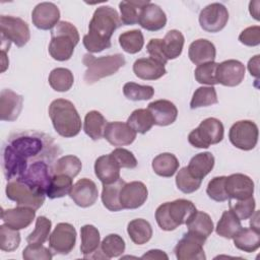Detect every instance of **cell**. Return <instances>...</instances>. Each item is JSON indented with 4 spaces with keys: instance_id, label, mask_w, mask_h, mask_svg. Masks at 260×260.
Instances as JSON below:
<instances>
[{
    "instance_id": "obj_1",
    "label": "cell",
    "mask_w": 260,
    "mask_h": 260,
    "mask_svg": "<svg viewBox=\"0 0 260 260\" xmlns=\"http://www.w3.org/2000/svg\"><path fill=\"white\" fill-rule=\"evenodd\" d=\"M62 150L50 135L25 130L10 134L2 146V170L7 181L16 179L28 166L46 160L56 162Z\"/></svg>"
},
{
    "instance_id": "obj_2",
    "label": "cell",
    "mask_w": 260,
    "mask_h": 260,
    "mask_svg": "<svg viewBox=\"0 0 260 260\" xmlns=\"http://www.w3.org/2000/svg\"><path fill=\"white\" fill-rule=\"evenodd\" d=\"M122 25L120 15L111 6H100L88 24V34L83 37V46L89 53H100L112 46L114 31Z\"/></svg>"
},
{
    "instance_id": "obj_3",
    "label": "cell",
    "mask_w": 260,
    "mask_h": 260,
    "mask_svg": "<svg viewBox=\"0 0 260 260\" xmlns=\"http://www.w3.org/2000/svg\"><path fill=\"white\" fill-rule=\"evenodd\" d=\"M49 116L54 129L62 137H74L81 130L80 116L74 105L68 100H54L49 106Z\"/></svg>"
},
{
    "instance_id": "obj_4",
    "label": "cell",
    "mask_w": 260,
    "mask_h": 260,
    "mask_svg": "<svg viewBox=\"0 0 260 260\" xmlns=\"http://www.w3.org/2000/svg\"><path fill=\"white\" fill-rule=\"evenodd\" d=\"M77 28L68 21H59L51 31L49 53L57 61H67L71 58L75 46L79 42Z\"/></svg>"
},
{
    "instance_id": "obj_5",
    "label": "cell",
    "mask_w": 260,
    "mask_h": 260,
    "mask_svg": "<svg viewBox=\"0 0 260 260\" xmlns=\"http://www.w3.org/2000/svg\"><path fill=\"white\" fill-rule=\"evenodd\" d=\"M196 207L190 200L177 199L160 204L155 210V219L164 231H174L179 225L186 223Z\"/></svg>"
},
{
    "instance_id": "obj_6",
    "label": "cell",
    "mask_w": 260,
    "mask_h": 260,
    "mask_svg": "<svg viewBox=\"0 0 260 260\" xmlns=\"http://www.w3.org/2000/svg\"><path fill=\"white\" fill-rule=\"evenodd\" d=\"M82 62L86 67L83 77L86 84H93L102 78L115 74L126 64L125 57L120 53L99 58L91 54H85Z\"/></svg>"
},
{
    "instance_id": "obj_7",
    "label": "cell",
    "mask_w": 260,
    "mask_h": 260,
    "mask_svg": "<svg viewBox=\"0 0 260 260\" xmlns=\"http://www.w3.org/2000/svg\"><path fill=\"white\" fill-rule=\"evenodd\" d=\"M224 128L222 123L216 118H207L188 135L189 143L197 148H208L212 144H217L223 139Z\"/></svg>"
},
{
    "instance_id": "obj_8",
    "label": "cell",
    "mask_w": 260,
    "mask_h": 260,
    "mask_svg": "<svg viewBox=\"0 0 260 260\" xmlns=\"http://www.w3.org/2000/svg\"><path fill=\"white\" fill-rule=\"evenodd\" d=\"M5 192L7 198L14 201L17 206L38 210L45 202V193L18 180L8 181Z\"/></svg>"
},
{
    "instance_id": "obj_9",
    "label": "cell",
    "mask_w": 260,
    "mask_h": 260,
    "mask_svg": "<svg viewBox=\"0 0 260 260\" xmlns=\"http://www.w3.org/2000/svg\"><path fill=\"white\" fill-rule=\"evenodd\" d=\"M1 40L7 43H14L21 48L27 44L30 39V31L27 23L15 16L2 15L0 17Z\"/></svg>"
},
{
    "instance_id": "obj_10",
    "label": "cell",
    "mask_w": 260,
    "mask_h": 260,
    "mask_svg": "<svg viewBox=\"0 0 260 260\" xmlns=\"http://www.w3.org/2000/svg\"><path fill=\"white\" fill-rule=\"evenodd\" d=\"M258 127L250 120H241L233 124L229 131L231 143L239 149L251 150L258 142Z\"/></svg>"
},
{
    "instance_id": "obj_11",
    "label": "cell",
    "mask_w": 260,
    "mask_h": 260,
    "mask_svg": "<svg viewBox=\"0 0 260 260\" xmlns=\"http://www.w3.org/2000/svg\"><path fill=\"white\" fill-rule=\"evenodd\" d=\"M76 243V230L67 222H60L56 225L49 237L50 249L55 254H69Z\"/></svg>"
},
{
    "instance_id": "obj_12",
    "label": "cell",
    "mask_w": 260,
    "mask_h": 260,
    "mask_svg": "<svg viewBox=\"0 0 260 260\" xmlns=\"http://www.w3.org/2000/svg\"><path fill=\"white\" fill-rule=\"evenodd\" d=\"M229 11L221 3H211L205 6L199 14L200 26L208 32H218L228 23Z\"/></svg>"
},
{
    "instance_id": "obj_13",
    "label": "cell",
    "mask_w": 260,
    "mask_h": 260,
    "mask_svg": "<svg viewBox=\"0 0 260 260\" xmlns=\"http://www.w3.org/2000/svg\"><path fill=\"white\" fill-rule=\"evenodd\" d=\"M206 240L187 232L177 243L174 252L178 260H205L203 245Z\"/></svg>"
},
{
    "instance_id": "obj_14",
    "label": "cell",
    "mask_w": 260,
    "mask_h": 260,
    "mask_svg": "<svg viewBox=\"0 0 260 260\" xmlns=\"http://www.w3.org/2000/svg\"><path fill=\"white\" fill-rule=\"evenodd\" d=\"M148 190L140 181L125 183L121 188L119 200L123 209H136L141 207L146 201Z\"/></svg>"
},
{
    "instance_id": "obj_15",
    "label": "cell",
    "mask_w": 260,
    "mask_h": 260,
    "mask_svg": "<svg viewBox=\"0 0 260 260\" xmlns=\"http://www.w3.org/2000/svg\"><path fill=\"white\" fill-rule=\"evenodd\" d=\"M245 70L244 64L239 60L231 59L218 63L216 68L217 82L224 86H237L244 80Z\"/></svg>"
},
{
    "instance_id": "obj_16",
    "label": "cell",
    "mask_w": 260,
    "mask_h": 260,
    "mask_svg": "<svg viewBox=\"0 0 260 260\" xmlns=\"http://www.w3.org/2000/svg\"><path fill=\"white\" fill-rule=\"evenodd\" d=\"M224 188L229 199L244 200L253 196L254 182L247 175L233 174L225 177Z\"/></svg>"
},
{
    "instance_id": "obj_17",
    "label": "cell",
    "mask_w": 260,
    "mask_h": 260,
    "mask_svg": "<svg viewBox=\"0 0 260 260\" xmlns=\"http://www.w3.org/2000/svg\"><path fill=\"white\" fill-rule=\"evenodd\" d=\"M60 10L52 2L39 3L31 12L32 24L43 30L52 29L59 22Z\"/></svg>"
},
{
    "instance_id": "obj_18",
    "label": "cell",
    "mask_w": 260,
    "mask_h": 260,
    "mask_svg": "<svg viewBox=\"0 0 260 260\" xmlns=\"http://www.w3.org/2000/svg\"><path fill=\"white\" fill-rule=\"evenodd\" d=\"M69 196L76 205L85 208L96 202L99 190L93 181L87 178H82L72 186Z\"/></svg>"
},
{
    "instance_id": "obj_19",
    "label": "cell",
    "mask_w": 260,
    "mask_h": 260,
    "mask_svg": "<svg viewBox=\"0 0 260 260\" xmlns=\"http://www.w3.org/2000/svg\"><path fill=\"white\" fill-rule=\"evenodd\" d=\"M23 96L11 89L5 88L0 93V119L2 121H15L22 110Z\"/></svg>"
},
{
    "instance_id": "obj_20",
    "label": "cell",
    "mask_w": 260,
    "mask_h": 260,
    "mask_svg": "<svg viewBox=\"0 0 260 260\" xmlns=\"http://www.w3.org/2000/svg\"><path fill=\"white\" fill-rule=\"evenodd\" d=\"M104 137L114 146H125L135 140L136 132L127 123L116 121L107 124Z\"/></svg>"
},
{
    "instance_id": "obj_21",
    "label": "cell",
    "mask_w": 260,
    "mask_h": 260,
    "mask_svg": "<svg viewBox=\"0 0 260 260\" xmlns=\"http://www.w3.org/2000/svg\"><path fill=\"white\" fill-rule=\"evenodd\" d=\"M36 217V210L28 207L17 206L15 208H9L1 210V219L5 224L14 229L22 230L27 228Z\"/></svg>"
},
{
    "instance_id": "obj_22",
    "label": "cell",
    "mask_w": 260,
    "mask_h": 260,
    "mask_svg": "<svg viewBox=\"0 0 260 260\" xmlns=\"http://www.w3.org/2000/svg\"><path fill=\"white\" fill-rule=\"evenodd\" d=\"M147 110L150 112L154 125L157 126H168L173 124L178 116L177 107L168 100H157L151 102Z\"/></svg>"
},
{
    "instance_id": "obj_23",
    "label": "cell",
    "mask_w": 260,
    "mask_h": 260,
    "mask_svg": "<svg viewBox=\"0 0 260 260\" xmlns=\"http://www.w3.org/2000/svg\"><path fill=\"white\" fill-rule=\"evenodd\" d=\"M138 23L146 30L157 31L165 27L167 23V16L158 5L149 2L142 8Z\"/></svg>"
},
{
    "instance_id": "obj_24",
    "label": "cell",
    "mask_w": 260,
    "mask_h": 260,
    "mask_svg": "<svg viewBox=\"0 0 260 260\" xmlns=\"http://www.w3.org/2000/svg\"><path fill=\"white\" fill-rule=\"evenodd\" d=\"M133 72L140 79L156 80L162 77L167 73V70L164 64L150 57H147L137 59L134 62Z\"/></svg>"
},
{
    "instance_id": "obj_25",
    "label": "cell",
    "mask_w": 260,
    "mask_h": 260,
    "mask_svg": "<svg viewBox=\"0 0 260 260\" xmlns=\"http://www.w3.org/2000/svg\"><path fill=\"white\" fill-rule=\"evenodd\" d=\"M188 56L192 63L195 65H201L214 61L216 50L213 43L210 41L206 39H198L190 44Z\"/></svg>"
},
{
    "instance_id": "obj_26",
    "label": "cell",
    "mask_w": 260,
    "mask_h": 260,
    "mask_svg": "<svg viewBox=\"0 0 260 260\" xmlns=\"http://www.w3.org/2000/svg\"><path fill=\"white\" fill-rule=\"evenodd\" d=\"M120 169L111 154L102 155L94 162V174L103 184H110L120 179Z\"/></svg>"
},
{
    "instance_id": "obj_27",
    "label": "cell",
    "mask_w": 260,
    "mask_h": 260,
    "mask_svg": "<svg viewBox=\"0 0 260 260\" xmlns=\"http://www.w3.org/2000/svg\"><path fill=\"white\" fill-rule=\"evenodd\" d=\"M188 232L206 240L213 232V221L209 214L203 211H195L186 221Z\"/></svg>"
},
{
    "instance_id": "obj_28",
    "label": "cell",
    "mask_w": 260,
    "mask_h": 260,
    "mask_svg": "<svg viewBox=\"0 0 260 260\" xmlns=\"http://www.w3.org/2000/svg\"><path fill=\"white\" fill-rule=\"evenodd\" d=\"M233 239L236 248L247 253L255 252L260 246V232L254 228H242Z\"/></svg>"
},
{
    "instance_id": "obj_29",
    "label": "cell",
    "mask_w": 260,
    "mask_h": 260,
    "mask_svg": "<svg viewBox=\"0 0 260 260\" xmlns=\"http://www.w3.org/2000/svg\"><path fill=\"white\" fill-rule=\"evenodd\" d=\"M184 42L183 34L177 29H171L166 34L165 38L161 40V47L168 61L176 59L182 54Z\"/></svg>"
},
{
    "instance_id": "obj_30",
    "label": "cell",
    "mask_w": 260,
    "mask_h": 260,
    "mask_svg": "<svg viewBox=\"0 0 260 260\" xmlns=\"http://www.w3.org/2000/svg\"><path fill=\"white\" fill-rule=\"evenodd\" d=\"M214 167V156L211 152H200L194 155L188 165L189 173L196 179L202 180Z\"/></svg>"
},
{
    "instance_id": "obj_31",
    "label": "cell",
    "mask_w": 260,
    "mask_h": 260,
    "mask_svg": "<svg viewBox=\"0 0 260 260\" xmlns=\"http://www.w3.org/2000/svg\"><path fill=\"white\" fill-rule=\"evenodd\" d=\"M106 118L98 111H89L84 117L83 130L92 140H99L104 137L107 127Z\"/></svg>"
},
{
    "instance_id": "obj_32",
    "label": "cell",
    "mask_w": 260,
    "mask_h": 260,
    "mask_svg": "<svg viewBox=\"0 0 260 260\" xmlns=\"http://www.w3.org/2000/svg\"><path fill=\"white\" fill-rule=\"evenodd\" d=\"M179 160L175 154L170 152H164L156 155L152 159V170L160 177L170 178L175 175L179 169Z\"/></svg>"
},
{
    "instance_id": "obj_33",
    "label": "cell",
    "mask_w": 260,
    "mask_h": 260,
    "mask_svg": "<svg viewBox=\"0 0 260 260\" xmlns=\"http://www.w3.org/2000/svg\"><path fill=\"white\" fill-rule=\"evenodd\" d=\"M125 183L126 182L120 178L113 183L103 184L102 202L104 206L110 211H119L123 209L120 204L119 195L121 188L124 186Z\"/></svg>"
},
{
    "instance_id": "obj_34",
    "label": "cell",
    "mask_w": 260,
    "mask_h": 260,
    "mask_svg": "<svg viewBox=\"0 0 260 260\" xmlns=\"http://www.w3.org/2000/svg\"><path fill=\"white\" fill-rule=\"evenodd\" d=\"M81 245L80 251L83 254L84 258H87L89 255L99 250L101 245V237L99 230L92 224H85L80 229Z\"/></svg>"
},
{
    "instance_id": "obj_35",
    "label": "cell",
    "mask_w": 260,
    "mask_h": 260,
    "mask_svg": "<svg viewBox=\"0 0 260 260\" xmlns=\"http://www.w3.org/2000/svg\"><path fill=\"white\" fill-rule=\"evenodd\" d=\"M127 233L134 244L143 245L151 239L152 228L147 220L136 218L128 223Z\"/></svg>"
},
{
    "instance_id": "obj_36",
    "label": "cell",
    "mask_w": 260,
    "mask_h": 260,
    "mask_svg": "<svg viewBox=\"0 0 260 260\" xmlns=\"http://www.w3.org/2000/svg\"><path fill=\"white\" fill-rule=\"evenodd\" d=\"M241 220L239 217L230 209L223 211L217 225L215 228V232L218 236L225 239H233L234 236L242 229Z\"/></svg>"
},
{
    "instance_id": "obj_37",
    "label": "cell",
    "mask_w": 260,
    "mask_h": 260,
    "mask_svg": "<svg viewBox=\"0 0 260 260\" xmlns=\"http://www.w3.org/2000/svg\"><path fill=\"white\" fill-rule=\"evenodd\" d=\"M150 1H121L119 3L122 24L132 25L138 23L140 12Z\"/></svg>"
},
{
    "instance_id": "obj_38",
    "label": "cell",
    "mask_w": 260,
    "mask_h": 260,
    "mask_svg": "<svg viewBox=\"0 0 260 260\" xmlns=\"http://www.w3.org/2000/svg\"><path fill=\"white\" fill-rule=\"evenodd\" d=\"M48 81L50 86L54 90L64 92L69 90L72 87L74 82V77L72 72L69 69L59 67V68L53 69L50 72Z\"/></svg>"
},
{
    "instance_id": "obj_39",
    "label": "cell",
    "mask_w": 260,
    "mask_h": 260,
    "mask_svg": "<svg viewBox=\"0 0 260 260\" xmlns=\"http://www.w3.org/2000/svg\"><path fill=\"white\" fill-rule=\"evenodd\" d=\"M127 124L136 132L144 134L154 125V120L147 109H137L127 119Z\"/></svg>"
},
{
    "instance_id": "obj_40",
    "label": "cell",
    "mask_w": 260,
    "mask_h": 260,
    "mask_svg": "<svg viewBox=\"0 0 260 260\" xmlns=\"http://www.w3.org/2000/svg\"><path fill=\"white\" fill-rule=\"evenodd\" d=\"M72 178L66 175H54L46 195L50 199L61 198L68 195L72 189Z\"/></svg>"
},
{
    "instance_id": "obj_41",
    "label": "cell",
    "mask_w": 260,
    "mask_h": 260,
    "mask_svg": "<svg viewBox=\"0 0 260 260\" xmlns=\"http://www.w3.org/2000/svg\"><path fill=\"white\" fill-rule=\"evenodd\" d=\"M81 160L75 155H64L58 158L54 165V175H66L75 178L81 171Z\"/></svg>"
},
{
    "instance_id": "obj_42",
    "label": "cell",
    "mask_w": 260,
    "mask_h": 260,
    "mask_svg": "<svg viewBox=\"0 0 260 260\" xmlns=\"http://www.w3.org/2000/svg\"><path fill=\"white\" fill-rule=\"evenodd\" d=\"M119 44L125 52L129 54H136L142 49L144 45V38L141 30L132 29L119 36Z\"/></svg>"
},
{
    "instance_id": "obj_43",
    "label": "cell",
    "mask_w": 260,
    "mask_h": 260,
    "mask_svg": "<svg viewBox=\"0 0 260 260\" xmlns=\"http://www.w3.org/2000/svg\"><path fill=\"white\" fill-rule=\"evenodd\" d=\"M217 103L218 100L215 88L213 86H201L198 87L193 93L190 102V108L194 110L201 107H208Z\"/></svg>"
},
{
    "instance_id": "obj_44",
    "label": "cell",
    "mask_w": 260,
    "mask_h": 260,
    "mask_svg": "<svg viewBox=\"0 0 260 260\" xmlns=\"http://www.w3.org/2000/svg\"><path fill=\"white\" fill-rule=\"evenodd\" d=\"M101 251L107 259L119 257L125 251V242L117 234H110L101 243Z\"/></svg>"
},
{
    "instance_id": "obj_45",
    "label": "cell",
    "mask_w": 260,
    "mask_h": 260,
    "mask_svg": "<svg viewBox=\"0 0 260 260\" xmlns=\"http://www.w3.org/2000/svg\"><path fill=\"white\" fill-rule=\"evenodd\" d=\"M52 222L46 216H39L36 219L35 230L26 237L28 244H43L50 237Z\"/></svg>"
},
{
    "instance_id": "obj_46",
    "label": "cell",
    "mask_w": 260,
    "mask_h": 260,
    "mask_svg": "<svg viewBox=\"0 0 260 260\" xmlns=\"http://www.w3.org/2000/svg\"><path fill=\"white\" fill-rule=\"evenodd\" d=\"M125 98L130 101H146L153 96L154 89L150 85H140L135 82H127L123 86Z\"/></svg>"
},
{
    "instance_id": "obj_47",
    "label": "cell",
    "mask_w": 260,
    "mask_h": 260,
    "mask_svg": "<svg viewBox=\"0 0 260 260\" xmlns=\"http://www.w3.org/2000/svg\"><path fill=\"white\" fill-rule=\"evenodd\" d=\"M20 244V234L7 224L0 225V249L5 252L15 251Z\"/></svg>"
},
{
    "instance_id": "obj_48",
    "label": "cell",
    "mask_w": 260,
    "mask_h": 260,
    "mask_svg": "<svg viewBox=\"0 0 260 260\" xmlns=\"http://www.w3.org/2000/svg\"><path fill=\"white\" fill-rule=\"evenodd\" d=\"M202 180L194 178L188 171L187 167L182 168L176 176V185L180 191L190 194L197 191L201 186Z\"/></svg>"
},
{
    "instance_id": "obj_49",
    "label": "cell",
    "mask_w": 260,
    "mask_h": 260,
    "mask_svg": "<svg viewBox=\"0 0 260 260\" xmlns=\"http://www.w3.org/2000/svg\"><path fill=\"white\" fill-rule=\"evenodd\" d=\"M230 209L239 217L240 220H245L250 218L255 212V199L253 196L244 200H234L229 199Z\"/></svg>"
},
{
    "instance_id": "obj_50",
    "label": "cell",
    "mask_w": 260,
    "mask_h": 260,
    "mask_svg": "<svg viewBox=\"0 0 260 260\" xmlns=\"http://www.w3.org/2000/svg\"><path fill=\"white\" fill-rule=\"evenodd\" d=\"M217 65L218 63L214 61L198 65V67L195 69V72H194L195 79L201 84H207L210 86L217 84L218 83L216 79Z\"/></svg>"
},
{
    "instance_id": "obj_51",
    "label": "cell",
    "mask_w": 260,
    "mask_h": 260,
    "mask_svg": "<svg viewBox=\"0 0 260 260\" xmlns=\"http://www.w3.org/2000/svg\"><path fill=\"white\" fill-rule=\"evenodd\" d=\"M224 182L225 176L214 177L209 181L206 188V193L210 199L216 202H223L229 199L224 188Z\"/></svg>"
},
{
    "instance_id": "obj_52",
    "label": "cell",
    "mask_w": 260,
    "mask_h": 260,
    "mask_svg": "<svg viewBox=\"0 0 260 260\" xmlns=\"http://www.w3.org/2000/svg\"><path fill=\"white\" fill-rule=\"evenodd\" d=\"M22 257L25 260H51L53 254L42 244H28L22 251Z\"/></svg>"
},
{
    "instance_id": "obj_53",
    "label": "cell",
    "mask_w": 260,
    "mask_h": 260,
    "mask_svg": "<svg viewBox=\"0 0 260 260\" xmlns=\"http://www.w3.org/2000/svg\"><path fill=\"white\" fill-rule=\"evenodd\" d=\"M112 157L116 160L120 168L125 169H134L137 167V159L134 154L125 148H116L111 153Z\"/></svg>"
},
{
    "instance_id": "obj_54",
    "label": "cell",
    "mask_w": 260,
    "mask_h": 260,
    "mask_svg": "<svg viewBox=\"0 0 260 260\" xmlns=\"http://www.w3.org/2000/svg\"><path fill=\"white\" fill-rule=\"evenodd\" d=\"M239 41L249 47H255L260 44V27L253 25L245 28L239 36Z\"/></svg>"
},
{
    "instance_id": "obj_55",
    "label": "cell",
    "mask_w": 260,
    "mask_h": 260,
    "mask_svg": "<svg viewBox=\"0 0 260 260\" xmlns=\"http://www.w3.org/2000/svg\"><path fill=\"white\" fill-rule=\"evenodd\" d=\"M147 52L149 54V57L160 62L161 64H166L168 60L166 59L164 52H162V47H161V39H151L147 45H146Z\"/></svg>"
},
{
    "instance_id": "obj_56",
    "label": "cell",
    "mask_w": 260,
    "mask_h": 260,
    "mask_svg": "<svg viewBox=\"0 0 260 260\" xmlns=\"http://www.w3.org/2000/svg\"><path fill=\"white\" fill-rule=\"evenodd\" d=\"M142 259H166L168 260L169 257L168 255L161 251V250H157V249H154V250H149L147 253H145L144 255L141 256Z\"/></svg>"
},
{
    "instance_id": "obj_57",
    "label": "cell",
    "mask_w": 260,
    "mask_h": 260,
    "mask_svg": "<svg viewBox=\"0 0 260 260\" xmlns=\"http://www.w3.org/2000/svg\"><path fill=\"white\" fill-rule=\"evenodd\" d=\"M259 55L254 56L248 62V70L251 75L258 77L259 75Z\"/></svg>"
},
{
    "instance_id": "obj_58",
    "label": "cell",
    "mask_w": 260,
    "mask_h": 260,
    "mask_svg": "<svg viewBox=\"0 0 260 260\" xmlns=\"http://www.w3.org/2000/svg\"><path fill=\"white\" fill-rule=\"evenodd\" d=\"M258 6H259V3L256 5V7L253 6V2L251 1L250 4H249V10H250V13L253 12V10H255V19L256 20H259V14H258Z\"/></svg>"
}]
</instances>
